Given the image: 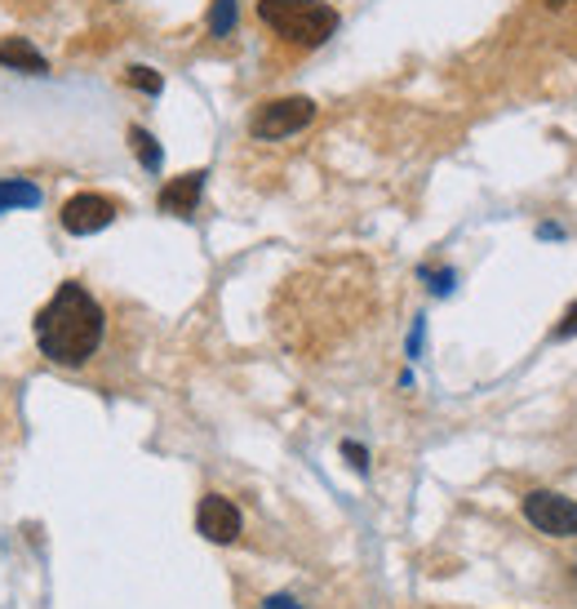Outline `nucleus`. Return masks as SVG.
I'll return each mask as SVG.
<instances>
[{"mask_svg":"<svg viewBox=\"0 0 577 609\" xmlns=\"http://www.w3.org/2000/svg\"><path fill=\"white\" fill-rule=\"evenodd\" d=\"M103 334H107V312L80 280H63L59 294L36 312V343L44 360H54L63 369L89 365L103 347Z\"/></svg>","mask_w":577,"mask_h":609,"instance_id":"obj_1","label":"nucleus"},{"mask_svg":"<svg viewBox=\"0 0 577 609\" xmlns=\"http://www.w3.org/2000/svg\"><path fill=\"white\" fill-rule=\"evenodd\" d=\"M258 18L262 27L294 45V50H320V45L338 31V10L324 5V0H258Z\"/></svg>","mask_w":577,"mask_h":609,"instance_id":"obj_2","label":"nucleus"},{"mask_svg":"<svg viewBox=\"0 0 577 609\" xmlns=\"http://www.w3.org/2000/svg\"><path fill=\"white\" fill-rule=\"evenodd\" d=\"M524 521L547 538H577V503L555 490L524 494Z\"/></svg>","mask_w":577,"mask_h":609,"instance_id":"obj_3","label":"nucleus"},{"mask_svg":"<svg viewBox=\"0 0 577 609\" xmlns=\"http://www.w3.org/2000/svg\"><path fill=\"white\" fill-rule=\"evenodd\" d=\"M316 120V103L311 99H271V103H262L258 112H254V120H249V129H254V138H262V143H275V138H288V134H298V129H307Z\"/></svg>","mask_w":577,"mask_h":609,"instance_id":"obj_4","label":"nucleus"},{"mask_svg":"<svg viewBox=\"0 0 577 609\" xmlns=\"http://www.w3.org/2000/svg\"><path fill=\"white\" fill-rule=\"evenodd\" d=\"M116 214H120V205H116L112 196H103V192H80V196H72V201L63 205L59 223H63V231H72V237H93V231L112 227Z\"/></svg>","mask_w":577,"mask_h":609,"instance_id":"obj_5","label":"nucleus"},{"mask_svg":"<svg viewBox=\"0 0 577 609\" xmlns=\"http://www.w3.org/2000/svg\"><path fill=\"white\" fill-rule=\"evenodd\" d=\"M196 530L209 538V543H235L240 530H245V517H240V507L222 494H205L201 507H196Z\"/></svg>","mask_w":577,"mask_h":609,"instance_id":"obj_6","label":"nucleus"},{"mask_svg":"<svg viewBox=\"0 0 577 609\" xmlns=\"http://www.w3.org/2000/svg\"><path fill=\"white\" fill-rule=\"evenodd\" d=\"M205 169H191V174H178L161 187V210L174 214V218H191L201 205V192H205Z\"/></svg>","mask_w":577,"mask_h":609,"instance_id":"obj_7","label":"nucleus"},{"mask_svg":"<svg viewBox=\"0 0 577 609\" xmlns=\"http://www.w3.org/2000/svg\"><path fill=\"white\" fill-rule=\"evenodd\" d=\"M0 67L23 72V76H44V72H50L44 54L36 50L31 40H23V36H5V40H0Z\"/></svg>","mask_w":577,"mask_h":609,"instance_id":"obj_8","label":"nucleus"},{"mask_svg":"<svg viewBox=\"0 0 577 609\" xmlns=\"http://www.w3.org/2000/svg\"><path fill=\"white\" fill-rule=\"evenodd\" d=\"M40 205V187L27 178H0V214L10 210H31Z\"/></svg>","mask_w":577,"mask_h":609,"instance_id":"obj_9","label":"nucleus"},{"mask_svg":"<svg viewBox=\"0 0 577 609\" xmlns=\"http://www.w3.org/2000/svg\"><path fill=\"white\" fill-rule=\"evenodd\" d=\"M129 148L138 152V161H142V169H161V161H165V152H161V143H156V138L148 134V129H142V125H129Z\"/></svg>","mask_w":577,"mask_h":609,"instance_id":"obj_10","label":"nucleus"},{"mask_svg":"<svg viewBox=\"0 0 577 609\" xmlns=\"http://www.w3.org/2000/svg\"><path fill=\"white\" fill-rule=\"evenodd\" d=\"M235 31V0H214L209 5V36H231Z\"/></svg>","mask_w":577,"mask_h":609,"instance_id":"obj_11","label":"nucleus"},{"mask_svg":"<svg viewBox=\"0 0 577 609\" xmlns=\"http://www.w3.org/2000/svg\"><path fill=\"white\" fill-rule=\"evenodd\" d=\"M125 80H129L133 89H142V93H152V99L165 89V76H161V72H152V67H129V72H125Z\"/></svg>","mask_w":577,"mask_h":609,"instance_id":"obj_12","label":"nucleus"},{"mask_svg":"<svg viewBox=\"0 0 577 609\" xmlns=\"http://www.w3.org/2000/svg\"><path fill=\"white\" fill-rule=\"evenodd\" d=\"M551 339H555V343H564V339H577V303H573V307H568V312H564V316L555 320Z\"/></svg>","mask_w":577,"mask_h":609,"instance_id":"obj_13","label":"nucleus"},{"mask_svg":"<svg viewBox=\"0 0 577 609\" xmlns=\"http://www.w3.org/2000/svg\"><path fill=\"white\" fill-rule=\"evenodd\" d=\"M343 458L356 467V472H369V449L356 445V441H343Z\"/></svg>","mask_w":577,"mask_h":609,"instance_id":"obj_14","label":"nucleus"},{"mask_svg":"<svg viewBox=\"0 0 577 609\" xmlns=\"http://www.w3.org/2000/svg\"><path fill=\"white\" fill-rule=\"evenodd\" d=\"M422 276L431 280V290H436V294H449V290L458 286V276H453V271H431V267H422Z\"/></svg>","mask_w":577,"mask_h":609,"instance_id":"obj_15","label":"nucleus"},{"mask_svg":"<svg viewBox=\"0 0 577 609\" xmlns=\"http://www.w3.org/2000/svg\"><path fill=\"white\" fill-rule=\"evenodd\" d=\"M262 609H303V605H298L294 596H267V600H262Z\"/></svg>","mask_w":577,"mask_h":609,"instance_id":"obj_16","label":"nucleus"},{"mask_svg":"<svg viewBox=\"0 0 577 609\" xmlns=\"http://www.w3.org/2000/svg\"><path fill=\"white\" fill-rule=\"evenodd\" d=\"M538 237H542V241H564V227H555V223H542V227H538Z\"/></svg>","mask_w":577,"mask_h":609,"instance_id":"obj_17","label":"nucleus"},{"mask_svg":"<svg viewBox=\"0 0 577 609\" xmlns=\"http://www.w3.org/2000/svg\"><path fill=\"white\" fill-rule=\"evenodd\" d=\"M422 352V320L413 325V334H409V356H418Z\"/></svg>","mask_w":577,"mask_h":609,"instance_id":"obj_18","label":"nucleus"},{"mask_svg":"<svg viewBox=\"0 0 577 609\" xmlns=\"http://www.w3.org/2000/svg\"><path fill=\"white\" fill-rule=\"evenodd\" d=\"M551 5H564V10H577V0H551Z\"/></svg>","mask_w":577,"mask_h":609,"instance_id":"obj_19","label":"nucleus"}]
</instances>
